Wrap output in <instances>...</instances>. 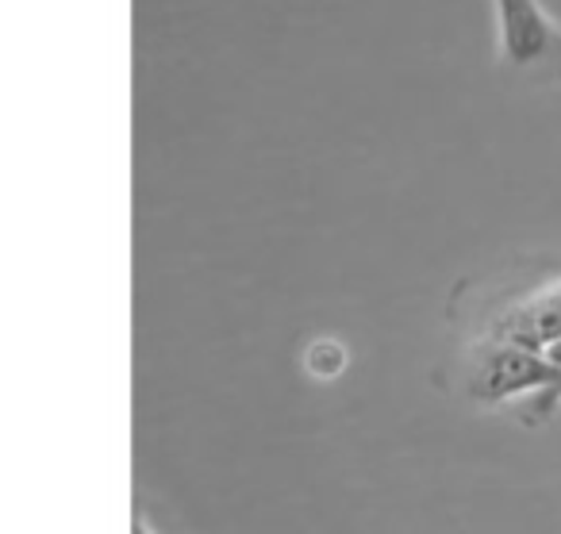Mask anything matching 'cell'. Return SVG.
<instances>
[{
	"label": "cell",
	"instance_id": "obj_1",
	"mask_svg": "<svg viewBox=\"0 0 561 534\" xmlns=\"http://www.w3.org/2000/svg\"><path fill=\"white\" fill-rule=\"evenodd\" d=\"M466 388L477 404L527 400L523 423H542L561 408V370L546 362V354L538 350H523L512 342L484 339L469 362Z\"/></svg>",
	"mask_w": 561,
	"mask_h": 534
},
{
	"label": "cell",
	"instance_id": "obj_2",
	"mask_svg": "<svg viewBox=\"0 0 561 534\" xmlns=\"http://www.w3.org/2000/svg\"><path fill=\"white\" fill-rule=\"evenodd\" d=\"M489 342H512L523 350H538L542 354L553 339H561V277L553 285L538 288L535 296L512 304L500 316L489 319Z\"/></svg>",
	"mask_w": 561,
	"mask_h": 534
},
{
	"label": "cell",
	"instance_id": "obj_3",
	"mask_svg": "<svg viewBox=\"0 0 561 534\" xmlns=\"http://www.w3.org/2000/svg\"><path fill=\"white\" fill-rule=\"evenodd\" d=\"M496 12L504 55L512 63H535L553 43V32L546 24L542 9H538V0H496Z\"/></svg>",
	"mask_w": 561,
	"mask_h": 534
},
{
	"label": "cell",
	"instance_id": "obj_4",
	"mask_svg": "<svg viewBox=\"0 0 561 534\" xmlns=\"http://www.w3.org/2000/svg\"><path fill=\"white\" fill-rule=\"evenodd\" d=\"M343 365H346V354L339 342H316V346L308 350V373H312V377L331 380Z\"/></svg>",
	"mask_w": 561,
	"mask_h": 534
},
{
	"label": "cell",
	"instance_id": "obj_5",
	"mask_svg": "<svg viewBox=\"0 0 561 534\" xmlns=\"http://www.w3.org/2000/svg\"><path fill=\"white\" fill-rule=\"evenodd\" d=\"M542 354H546V362H550V365H558V370H561V339H553L550 346L542 350Z\"/></svg>",
	"mask_w": 561,
	"mask_h": 534
},
{
	"label": "cell",
	"instance_id": "obj_6",
	"mask_svg": "<svg viewBox=\"0 0 561 534\" xmlns=\"http://www.w3.org/2000/svg\"><path fill=\"white\" fill-rule=\"evenodd\" d=\"M131 534H154L147 523H142V515H139V511H135V526H131Z\"/></svg>",
	"mask_w": 561,
	"mask_h": 534
}]
</instances>
